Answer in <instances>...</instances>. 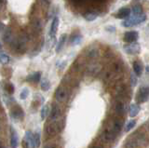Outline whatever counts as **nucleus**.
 <instances>
[{
	"label": "nucleus",
	"mask_w": 149,
	"mask_h": 148,
	"mask_svg": "<svg viewBox=\"0 0 149 148\" xmlns=\"http://www.w3.org/2000/svg\"><path fill=\"white\" fill-rule=\"evenodd\" d=\"M146 19V15L143 13V14L139 15V16H132L129 17L127 20H125V22H123V26L125 27H132L135 25L140 24L141 22H144Z\"/></svg>",
	"instance_id": "1"
},
{
	"label": "nucleus",
	"mask_w": 149,
	"mask_h": 148,
	"mask_svg": "<svg viewBox=\"0 0 149 148\" xmlns=\"http://www.w3.org/2000/svg\"><path fill=\"white\" fill-rule=\"evenodd\" d=\"M61 120H57V121H50L46 127V132L49 136H55L62 128H61Z\"/></svg>",
	"instance_id": "2"
},
{
	"label": "nucleus",
	"mask_w": 149,
	"mask_h": 148,
	"mask_svg": "<svg viewBox=\"0 0 149 148\" xmlns=\"http://www.w3.org/2000/svg\"><path fill=\"white\" fill-rule=\"evenodd\" d=\"M68 97V91L67 90L63 88V86L58 87V89L55 91V99L59 103H63V101H66Z\"/></svg>",
	"instance_id": "3"
},
{
	"label": "nucleus",
	"mask_w": 149,
	"mask_h": 148,
	"mask_svg": "<svg viewBox=\"0 0 149 148\" xmlns=\"http://www.w3.org/2000/svg\"><path fill=\"white\" fill-rule=\"evenodd\" d=\"M25 49H26V38H18L15 42L13 43V49L15 50V52L22 53V52H24Z\"/></svg>",
	"instance_id": "4"
},
{
	"label": "nucleus",
	"mask_w": 149,
	"mask_h": 148,
	"mask_svg": "<svg viewBox=\"0 0 149 148\" xmlns=\"http://www.w3.org/2000/svg\"><path fill=\"white\" fill-rule=\"evenodd\" d=\"M139 38V35H138V32L136 31H128L126 32V33L124 34V41L126 43H135L137 41Z\"/></svg>",
	"instance_id": "5"
},
{
	"label": "nucleus",
	"mask_w": 149,
	"mask_h": 148,
	"mask_svg": "<svg viewBox=\"0 0 149 148\" xmlns=\"http://www.w3.org/2000/svg\"><path fill=\"white\" fill-rule=\"evenodd\" d=\"M124 50L128 54L134 55V54L139 53V51H140V46L136 42H135V43H130V44H126L124 46Z\"/></svg>",
	"instance_id": "6"
},
{
	"label": "nucleus",
	"mask_w": 149,
	"mask_h": 148,
	"mask_svg": "<svg viewBox=\"0 0 149 148\" xmlns=\"http://www.w3.org/2000/svg\"><path fill=\"white\" fill-rule=\"evenodd\" d=\"M61 117V109L57 104H54L49 111V119L50 121H57Z\"/></svg>",
	"instance_id": "7"
},
{
	"label": "nucleus",
	"mask_w": 149,
	"mask_h": 148,
	"mask_svg": "<svg viewBox=\"0 0 149 148\" xmlns=\"http://www.w3.org/2000/svg\"><path fill=\"white\" fill-rule=\"evenodd\" d=\"M10 115L13 119H16V120H20L22 119L23 117H24V113H23V110L22 109L21 106L16 105L14 106L11 110V113Z\"/></svg>",
	"instance_id": "8"
},
{
	"label": "nucleus",
	"mask_w": 149,
	"mask_h": 148,
	"mask_svg": "<svg viewBox=\"0 0 149 148\" xmlns=\"http://www.w3.org/2000/svg\"><path fill=\"white\" fill-rule=\"evenodd\" d=\"M148 99V87L140 88L137 94V100L140 103H144Z\"/></svg>",
	"instance_id": "9"
},
{
	"label": "nucleus",
	"mask_w": 149,
	"mask_h": 148,
	"mask_svg": "<svg viewBox=\"0 0 149 148\" xmlns=\"http://www.w3.org/2000/svg\"><path fill=\"white\" fill-rule=\"evenodd\" d=\"M122 126H123V120L122 119H116L115 121L113 122V124L111 125V129L113 131V132L116 134V135H118V134L120 132L121 129H122Z\"/></svg>",
	"instance_id": "10"
},
{
	"label": "nucleus",
	"mask_w": 149,
	"mask_h": 148,
	"mask_svg": "<svg viewBox=\"0 0 149 148\" xmlns=\"http://www.w3.org/2000/svg\"><path fill=\"white\" fill-rule=\"evenodd\" d=\"M130 15V8H122L116 13L115 17L118 18V19H126V18H129Z\"/></svg>",
	"instance_id": "11"
},
{
	"label": "nucleus",
	"mask_w": 149,
	"mask_h": 148,
	"mask_svg": "<svg viewBox=\"0 0 149 148\" xmlns=\"http://www.w3.org/2000/svg\"><path fill=\"white\" fill-rule=\"evenodd\" d=\"M59 22H60V20L58 17H55L52 22H51V26H50V31H49V35L50 38H54L56 33H57L58 31V27H59Z\"/></svg>",
	"instance_id": "12"
},
{
	"label": "nucleus",
	"mask_w": 149,
	"mask_h": 148,
	"mask_svg": "<svg viewBox=\"0 0 149 148\" xmlns=\"http://www.w3.org/2000/svg\"><path fill=\"white\" fill-rule=\"evenodd\" d=\"M41 78V73L40 72H36L30 74L29 76H27L26 77V81L28 82H34V83H38L40 81Z\"/></svg>",
	"instance_id": "13"
},
{
	"label": "nucleus",
	"mask_w": 149,
	"mask_h": 148,
	"mask_svg": "<svg viewBox=\"0 0 149 148\" xmlns=\"http://www.w3.org/2000/svg\"><path fill=\"white\" fill-rule=\"evenodd\" d=\"M11 129V133H10V146L11 148H17L18 147V135L17 132L14 131L13 128Z\"/></svg>",
	"instance_id": "14"
},
{
	"label": "nucleus",
	"mask_w": 149,
	"mask_h": 148,
	"mask_svg": "<svg viewBox=\"0 0 149 148\" xmlns=\"http://www.w3.org/2000/svg\"><path fill=\"white\" fill-rule=\"evenodd\" d=\"M140 110H141V108H140L138 104H132L130 107V117H136V115L139 114Z\"/></svg>",
	"instance_id": "15"
},
{
	"label": "nucleus",
	"mask_w": 149,
	"mask_h": 148,
	"mask_svg": "<svg viewBox=\"0 0 149 148\" xmlns=\"http://www.w3.org/2000/svg\"><path fill=\"white\" fill-rule=\"evenodd\" d=\"M115 110H116V113L118 115H123L125 113V104L123 103V101H118L116 104Z\"/></svg>",
	"instance_id": "16"
},
{
	"label": "nucleus",
	"mask_w": 149,
	"mask_h": 148,
	"mask_svg": "<svg viewBox=\"0 0 149 148\" xmlns=\"http://www.w3.org/2000/svg\"><path fill=\"white\" fill-rule=\"evenodd\" d=\"M133 66V71L135 73V76H141L142 75V72H143V65L142 63L138 62V61H135L132 64Z\"/></svg>",
	"instance_id": "17"
},
{
	"label": "nucleus",
	"mask_w": 149,
	"mask_h": 148,
	"mask_svg": "<svg viewBox=\"0 0 149 148\" xmlns=\"http://www.w3.org/2000/svg\"><path fill=\"white\" fill-rule=\"evenodd\" d=\"M24 140L27 142L28 145H29V148H35V143H34V138H33V134L31 131H26L25 134V138Z\"/></svg>",
	"instance_id": "18"
},
{
	"label": "nucleus",
	"mask_w": 149,
	"mask_h": 148,
	"mask_svg": "<svg viewBox=\"0 0 149 148\" xmlns=\"http://www.w3.org/2000/svg\"><path fill=\"white\" fill-rule=\"evenodd\" d=\"M130 12H132V16H139L143 14V8L140 4H135L130 10Z\"/></svg>",
	"instance_id": "19"
},
{
	"label": "nucleus",
	"mask_w": 149,
	"mask_h": 148,
	"mask_svg": "<svg viewBox=\"0 0 149 148\" xmlns=\"http://www.w3.org/2000/svg\"><path fill=\"white\" fill-rule=\"evenodd\" d=\"M97 17H98V13L95 11H87L85 14H84V18L88 22L94 21Z\"/></svg>",
	"instance_id": "20"
},
{
	"label": "nucleus",
	"mask_w": 149,
	"mask_h": 148,
	"mask_svg": "<svg viewBox=\"0 0 149 148\" xmlns=\"http://www.w3.org/2000/svg\"><path fill=\"white\" fill-rule=\"evenodd\" d=\"M66 36L67 35L65 34H63L62 36H61V38H60L59 42H58V45H57V48H56V51H57V52H60V50L63 49L65 41H66Z\"/></svg>",
	"instance_id": "21"
},
{
	"label": "nucleus",
	"mask_w": 149,
	"mask_h": 148,
	"mask_svg": "<svg viewBox=\"0 0 149 148\" xmlns=\"http://www.w3.org/2000/svg\"><path fill=\"white\" fill-rule=\"evenodd\" d=\"M81 40H82V36L80 35H72L71 39H70V43L72 45H78L81 42Z\"/></svg>",
	"instance_id": "22"
},
{
	"label": "nucleus",
	"mask_w": 149,
	"mask_h": 148,
	"mask_svg": "<svg viewBox=\"0 0 149 148\" xmlns=\"http://www.w3.org/2000/svg\"><path fill=\"white\" fill-rule=\"evenodd\" d=\"M33 138H34V143H35V147H36V148H38L39 146H40V143H41V142H40V133L38 132V131H36L34 135H33Z\"/></svg>",
	"instance_id": "23"
},
{
	"label": "nucleus",
	"mask_w": 149,
	"mask_h": 148,
	"mask_svg": "<svg viewBox=\"0 0 149 148\" xmlns=\"http://www.w3.org/2000/svg\"><path fill=\"white\" fill-rule=\"evenodd\" d=\"M33 28L36 31H40L41 28H42V22L39 19H35L33 21Z\"/></svg>",
	"instance_id": "24"
},
{
	"label": "nucleus",
	"mask_w": 149,
	"mask_h": 148,
	"mask_svg": "<svg viewBox=\"0 0 149 148\" xmlns=\"http://www.w3.org/2000/svg\"><path fill=\"white\" fill-rule=\"evenodd\" d=\"M0 63L2 64H8L9 63V57L2 51H0Z\"/></svg>",
	"instance_id": "25"
},
{
	"label": "nucleus",
	"mask_w": 149,
	"mask_h": 148,
	"mask_svg": "<svg viewBox=\"0 0 149 148\" xmlns=\"http://www.w3.org/2000/svg\"><path fill=\"white\" fill-rule=\"evenodd\" d=\"M49 114V105H45L43 106V108L41 110V118L45 119Z\"/></svg>",
	"instance_id": "26"
},
{
	"label": "nucleus",
	"mask_w": 149,
	"mask_h": 148,
	"mask_svg": "<svg viewBox=\"0 0 149 148\" xmlns=\"http://www.w3.org/2000/svg\"><path fill=\"white\" fill-rule=\"evenodd\" d=\"M41 89L43 90L44 91H47V90H49L50 89V83L48 79H43L41 82Z\"/></svg>",
	"instance_id": "27"
},
{
	"label": "nucleus",
	"mask_w": 149,
	"mask_h": 148,
	"mask_svg": "<svg viewBox=\"0 0 149 148\" xmlns=\"http://www.w3.org/2000/svg\"><path fill=\"white\" fill-rule=\"evenodd\" d=\"M4 89H5V90H6L8 94H13L14 93V86L11 84V83H7L6 85H5V87H4Z\"/></svg>",
	"instance_id": "28"
},
{
	"label": "nucleus",
	"mask_w": 149,
	"mask_h": 148,
	"mask_svg": "<svg viewBox=\"0 0 149 148\" xmlns=\"http://www.w3.org/2000/svg\"><path fill=\"white\" fill-rule=\"evenodd\" d=\"M135 125H136V121H135V120H130V121L127 125H126V127H125V129H124V131H125L126 132L130 131V129H133V128L135 127Z\"/></svg>",
	"instance_id": "29"
},
{
	"label": "nucleus",
	"mask_w": 149,
	"mask_h": 148,
	"mask_svg": "<svg viewBox=\"0 0 149 148\" xmlns=\"http://www.w3.org/2000/svg\"><path fill=\"white\" fill-rule=\"evenodd\" d=\"M130 85H132V87H135L137 85V77L134 73L130 74Z\"/></svg>",
	"instance_id": "30"
},
{
	"label": "nucleus",
	"mask_w": 149,
	"mask_h": 148,
	"mask_svg": "<svg viewBox=\"0 0 149 148\" xmlns=\"http://www.w3.org/2000/svg\"><path fill=\"white\" fill-rule=\"evenodd\" d=\"M98 50L97 49H91L90 51L88 52V58H95L97 55H98Z\"/></svg>",
	"instance_id": "31"
},
{
	"label": "nucleus",
	"mask_w": 149,
	"mask_h": 148,
	"mask_svg": "<svg viewBox=\"0 0 149 148\" xmlns=\"http://www.w3.org/2000/svg\"><path fill=\"white\" fill-rule=\"evenodd\" d=\"M28 95H29V90H28V89H23L21 92V94H20V98L22 100H24L27 98Z\"/></svg>",
	"instance_id": "32"
},
{
	"label": "nucleus",
	"mask_w": 149,
	"mask_h": 148,
	"mask_svg": "<svg viewBox=\"0 0 149 148\" xmlns=\"http://www.w3.org/2000/svg\"><path fill=\"white\" fill-rule=\"evenodd\" d=\"M44 148H56V145L55 143H49V145H45Z\"/></svg>",
	"instance_id": "33"
},
{
	"label": "nucleus",
	"mask_w": 149,
	"mask_h": 148,
	"mask_svg": "<svg viewBox=\"0 0 149 148\" xmlns=\"http://www.w3.org/2000/svg\"><path fill=\"white\" fill-rule=\"evenodd\" d=\"M22 148H29V145H28V143H27V142L25 140L22 141Z\"/></svg>",
	"instance_id": "34"
},
{
	"label": "nucleus",
	"mask_w": 149,
	"mask_h": 148,
	"mask_svg": "<svg viewBox=\"0 0 149 148\" xmlns=\"http://www.w3.org/2000/svg\"><path fill=\"white\" fill-rule=\"evenodd\" d=\"M106 30L107 31H111V32H115L116 31V28H115L114 26L113 27H112V26H108V27H106Z\"/></svg>",
	"instance_id": "35"
},
{
	"label": "nucleus",
	"mask_w": 149,
	"mask_h": 148,
	"mask_svg": "<svg viewBox=\"0 0 149 148\" xmlns=\"http://www.w3.org/2000/svg\"><path fill=\"white\" fill-rule=\"evenodd\" d=\"M90 148H102V146L100 145H93L90 146Z\"/></svg>",
	"instance_id": "36"
},
{
	"label": "nucleus",
	"mask_w": 149,
	"mask_h": 148,
	"mask_svg": "<svg viewBox=\"0 0 149 148\" xmlns=\"http://www.w3.org/2000/svg\"><path fill=\"white\" fill-rule=\"evenodd\" d=\"M0 148H5V146H4V145L2 143V142L0 141Z\"/></svg>",
	"instance_id": "37"
},
{
	"label": "nucleus",
	"mask_w": 149,
	"mask_h": 148,
	"mask_svg": "<svg viewBox=\"0 0 149 148\" xmlns=\"http://www.w3.org/2000/svg\"><path fill=\"white\" fill-rule=\"evenodd\" d=\"M2 48V46H1V44H0V49H1Z\"/></svg>",
	"instance_id": "38"
}]
</instances>
